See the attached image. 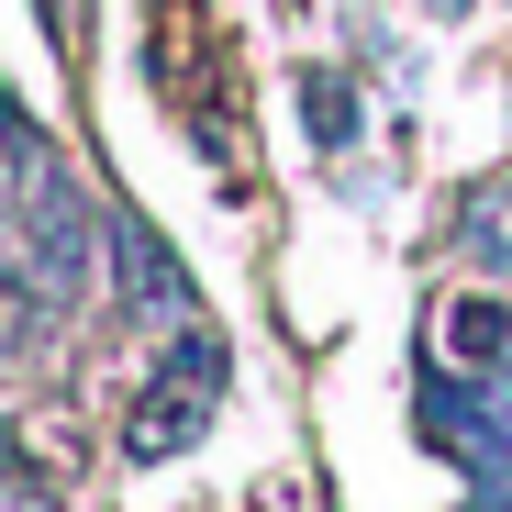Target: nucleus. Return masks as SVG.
I'll return each instance as SVG.
<instances>
[{
    "label": "nucleus",
    "mask_w": 512,
    "mask_h": 512,
    "mask_svg": "<svg viewBox=\"0 0 512 512\" xmlns=\"http://www.w3.org/2000/svg\"><path fill=\"white\" fill-rule=\"evenodd\" d=\"M423 12H435V23H468V12H479V0H423Z\"/></svg>",
    "instance_id": "39448f33"
},
{
    "label": "nucleus",
    "mask_w": 512,
    "mask_h": 512,
    "mask_svg": "<svg viewBox=\"0 0 512 512\" xmlns=\"http://www.w3.org/2000/svg\"><path fill=\"white\" fill-rule=\"evenodd\" d=\"M101 245H112V268H123V301L145 312V323H201V290H190V268L179 256H167L134 212H112L101 223Z\"/></svg>",
    "instance_id": "f03ea898"
},
{
    "label": "nucleus",
    "mask_w": 512,
    "mask_h": 512,
    "mask_svg": "<svg viewBox=\"0 0 512 512\" xmlns=\"http://www.w3.org/2000/svg\"><path fill=\"white\" fill-rule=\"evenodd\" d=\"M301 134H312L323 156H346V145L368 134V112H357V78H346V67H301Z\"/></svg>",
    "instance_id": "7ed1b4c3"
},
{
    "label": "nucleus",
    "mask_w": 512,
    "mask_h": 512,
    "mask_svg": "<svg viewBox=\"0 0 512 512\" xmlns=\"http://www.w3.org/2000/svg\"><path fill=\"white\" fill-rule=\"evenodd\" d=\"M212 412H223V334L179 323L167 368L145 379V401H134V423H123V457H179V446H201Z\"/></svg>",
    "instance_id": "f257e3e1"
},
{
    "label": "nucleus",
    "mask_w": 512,
    "mask_h": 512,
    "mask_svg": "<svg viewBox=\"0 0 512 512\" xmlns=\"http://www.w3.org/2000/svg\"><path fill=\"white\" fill-rule=\"evenodd\" d=\"M446 334H457V357H468V368H501V334H512V323H501V301L468 290V301L446 312Z\"/></svg>",
    "instance_id": "20e7f679"
}]
</instances>
